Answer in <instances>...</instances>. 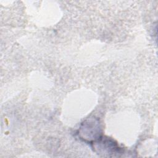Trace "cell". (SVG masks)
<instances>
[{
  "label": "cell",
  "instance_id": "1",
  "mask_svg": "<svg viewBox=\"0 0 158 158\" xmlns=\"http://www.w3.org/2000/svg\"><path fill=\"white\" fill-rule=\"evenodd\" d=\"M101 127L98 119L88 118L82 124L79 130L81 139L89 142H94L101 138Z\"/></svg>",
  "mask_w": 158,
  "mask_h": 158
},
{
  "label": "cell",
  "instance_id": "2",
  "mask_svg": "<svg viewBox=\"0 0 158 158\" xmlns=\"http://www.w3.org/2000/svg\"><path fill=\"white\" fill-rule=\"evenodd\" d=\"M94 148L98 154L104 156H115L120 153L121 149L113 140L109 138H101L94 141Z\"/></svg>",
  "mask_w": 158,
  "mask_h": 158
}]
</instances>
